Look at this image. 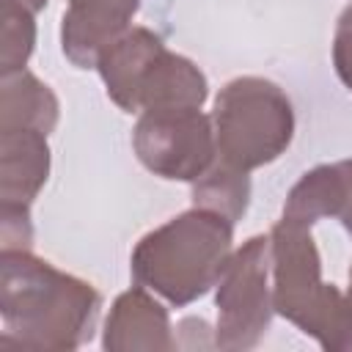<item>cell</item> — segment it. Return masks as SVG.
I'll return each mask as SVG.
<instances>
[{
	"label": "cell",
	"mask_w": 352,
	"mask_h": 352,
	"mask_svg": "<svg viewBox=\"0 0 352 352\" xmlns=\"http://www.w3.org/2000/svg\"><path fill=\"white\" fill-rule=\"evenodd\" d=\"M132 148L146 170L168 182H198L217 160L214 124L201 107L143 110Z\"/></svg>",
	"instance_id": "7"
},
{
	"label": "cell",
	"mask_w": 352,
	"mask_h": 352,
	"mask_svg": "<svg viewBox=\"0 0 352 352\" xmlns=\"http://www.w3.org/2000/svg\"><path fill=\"white\" fill-rule=\"evenodd\" d=\"M60 104L47 82L28 69L0 74V132L3 129H38L50 135L58 124Z\"/></svg>",
	"instance_id": "11"
},
{
	"label": "cell",
	"mask_w": 352,
	"mask_h": 352,
	"mask_svg": "<svg viewBox=\"0 0 352 352\" xmlns=\"http://www.w3.org/2000/svg\"><path fill=\"white\" fill-rule=\"evenodd\" d=\"M102 346L107 352H168L176 346L168 311L151 297L146 286H132L116 297L104 330Z\"/></svg>",
	"instance_id": "9"
},
{
	"label": "cell",
	"mask_w": 352,
	"mask_h": 352,
	"mask_svg": "<svg viewBox=\"0 0 352 352\" xmlns=\"http://www.w3.org/2000/svg\"><path fill=\"white\" fill-rule=\"evenodd\" d=\"M0 234H3V248H30L33 239L30 209L0 206Z\"/></svg>",
	"instance_id": "15"
},
{
	"label": "cell",
	"mask_w": 352,
	"mask_h": 352,
	"mask_svg": "<svg viewBox=\"0 0 352 352\" xmlns=\"http://www.w3.org/2000/svg\"><path fill=\"white\" fill-rule=\"evenodd\" d=\"M217 160L256 170L278 160L294 138V107L280 85L264 77H234L212 110Z\"/></svg>",
	"instance_id": "5"
},
{
	"label": "cell",
	"mask_w": 352,
	"mask_h": 352,
	"mask_svg": "<svg viewBox=\"0 0 352 352\" xmlns=\"http://www.w3.org/2000/svg\"><path fill=\"white\" fill-rule=\"evenodd\" d=\"M248 204H250L248 170H239L223 160H214V165L198 182H192V206L220 212L236 223L248 212Z\"/></svg>",
	"instance_id": "12"
},
{
	"label": "cell",
	"mask_w": 352,
	"mask_h": 352,
	"mask_svg": "<svg viewBox=\"0 0 352 352\" xmlns=\"http://www.w3.org/2000/svg\"><path fill=\"white\" fill-rule=\"evenodd\" d=\"M50 176V146L38 129L0 132V206L30 209Z\"/></svg>",
	"instance_id": "10"
},
{
	"label": "cell",
	"mask_w": 352,
	"mask_h": 352,
	"mask_svg": "<svg viewBox=\"0 0 352 352\" xmlns=\"http://www.w3.org/2000/svg\"><path fill=\"white\" fill-rule=\"evenodd\" d=\"M270 275L275 314L289 319L322 349L352 352V286L322 280V258L308 226L280 217L270 231Z\"/></svg>",
	"instance_id": "3"
},
{
	"label": "cell",
	"mask_w": 352,
	"mask_h": 352,
	"mask_svg": "<svg viewBox=\"0 0 352 352\" xmlns=\"http://www.w3.org/2000/svg\"><path fill=\"white\" fill-rule=\"evenodd\" d=\"M107 96L124 113L201 107L209 96L206 74L176 55L148 28H129L96 60Z\"/></svg>",
	"instance_id": "4"
},
{
	"label": "cell",
	"mask_w": 352,
	"mask_h": 352,
	"mask_svg": "<svg viewBox=\"0 0 352 352\" xmlns=\"http://www.w3.org/2000/svg\"><path fill=\"white\" fill-rule=\"evenodd\" d=\"M349 286H352V267H349Z\"/></svg>",
	"instance_id": "17"
},
{
	"label": "cell",
	"mask_w": 352,
	"mask_h": 352,
	"mask_svg": "<svg viewBox=\"0 0 352 352\" xmlns=\"http://www.w3.org/2000/svg\"><path fill=\"white\" fill-rule=\"evenodd\" d=\"M19 3H22L25 8H30L33 14H38V11H41V8L47 6V0H19Z\"/></svg>",
	"instance_id": "16"
},
{
	"label": "cell",
	"mask_w": 352,
	"mask_h": 352,
	"mask_svg": "<svg viewBox=\"0 0 352 352\" xmlns=\"http://www.w3.org/2000/svg\"><path fill=\"white\" fill-rule=\"evenodd\" d=\"M270 236H250L236 248L217 280L214 346L245 352L267 336L275 305L270 283Z\"/></svg>",
	"instance_id": "6"
},
{
	"label": "cell",
	"mask_w": 352,
	"mask_h": 352,
	"mask_svg": "<svg viewBox=\"0 0 352 352\" xmlns=\"http://www.w3.org/2000/svg\"><path fill=\"white\" fill-rule=\"evenodd\" d=\"M140 0H69L60 19L63 55L77 69H96L107 44L129 30Z\"/></svg>",
	"instance_id": "8"
},
{
	"label": "cell",
	"mask_w": 352,
	"mask_h": 352,
	"mask_svg": "<svg viewBox=\"0 0 352 352\" xmlns=\"http://www.w3.org/2000/svg\"><path fill=\"white\" fill-rule=\"evenodd\" d=\"M36 47V22L33 11L19 0H3V50H0V74H11L28 66Z\"/></svg>",
	"instance_id": "13"
},
{
	"label": "cell",
	"mask_w": 352,
	"mask_h": 352,
	"mask_svg": "<svg viewBox=\"0 0 352 352\" xmlns=\"http://www.w3.org/2000/svg\"><path fill=\"white\" fill-rule=\"evenodd\" d=\"M102 294L82 278L69 275L30 253H0V316L6 338L30 349H77L91 341Z\"/></svg>",
	"instance_id": "1"
},
{
	"label": "cell",
	"mask_w": 352,
	"mask_h": 352,
	"mask_svg": "<svg viewBox=\"0 0 352 352\" xmlns=\"http://www.w3.org/2000/svg\"><path fill=\"white\" fill-rule=\"evenodd\" d=\"M234 253V220L192 206L148 231L132 250L135 283L170 305H190L217 286Z\"/></svg>",
	"instance_id": "2"
},
{
	"label": "cell",
	"mask_w": 352,
	"mask_h": 352,
	"mask_svg": "<svg viewBox=\"0 0 352 352\" xmlns=\"http://www.w3.org/2000/svg\"><path fill=\"white\" fill-rule=\"evenodd\" d=\"M333 66L338 80L352 91V3L341 11L333 33Z\"/></svg>",
	"instance_id": "14"
}]
</instances>
